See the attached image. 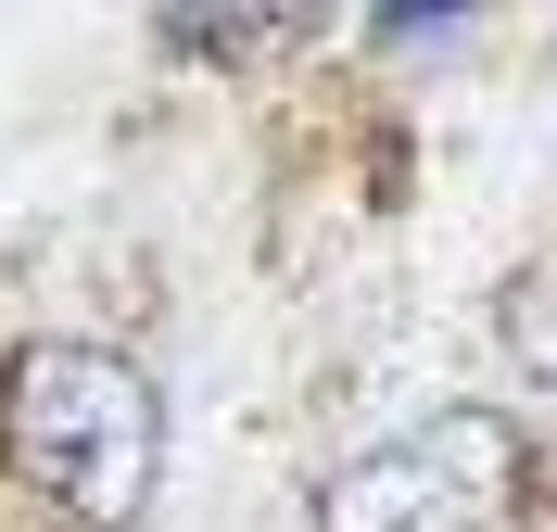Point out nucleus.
Returning a JSON list of instances; mask_svg holds the SVG:
<instances>
[{
    "label": "nucleus",
    "instance_id": "obj_1",
    "mask_svg": "<svg viewBox=\"0 0 557 532\" xmlns=\"http://www.w3.org/2000/svg\"><path fill=\"white\" fill-rule=\"evenodd\" d=\"M165 457V406L102 343H26L0 368V469L38 482L76 532H127Z\"/></svg>",
    "mask_w": 557,
    "mask_h": 532
},
{
    "label": "nucleus",
    "instance_id": "obj_2",
    "mask_svg": "<svg viewBox=\"0 0 557 532\" xmlns=\"http://www.w3.org/2000/svg\"><path fill=\"white\" fill-rule=\"evenodd\" d=\"M507 507H532V444L494 406H431L418 431L317 469V532H494Z\"/></svg>",
    "mask_w": 557,
    "mask_h": 532
},
{
    "label": "nucleus",
    "instance_id": "obj_3",
    "mask_svg": "<svg viewBox=\"0 0 557 532\" xmlns=\"http://www.w3.org/2000/svg\"><path fill=\"white\" fill-rule=\"evenodd\" d=\"M317 13H152L165 51H203V64H253V51H292Z\"/></svg>",
    "mask_w": 557,
    "mask_h": 532
},
{
    "label": "nucleus",
    "instance_id": "obj_4",
    "mask_svg": "<svg viewBox=\"0 0 557 532\" xmlns=\"http://www.w3.org/2000/svg\"><path fill=\"white\" fill-rule=\"evenodd\" d=\"M494 318H507V355L557 393V280H507V305H494Z\"/></svg>",
    "mask_w": 557,
    "mask_h": 532
},
{
    "label": "nucleus",
    "instance_id": "obj_5",
    "mask_svg": "<svg viewBox=\"0 0 557 532\" xmlns=\"http://www.w3.org/2000/svg\"><path fill=\"white\" fill-rule=\"evenodd\" d=\"M368 38H406V51H431V38H469V13H368Z\"/></svg>",
    "mask_w": 557,
    "mask_h": 532
}]
</instances>
